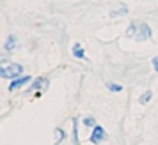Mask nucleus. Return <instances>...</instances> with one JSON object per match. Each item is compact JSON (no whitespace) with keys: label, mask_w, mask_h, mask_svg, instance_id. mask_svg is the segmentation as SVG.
Returning <instances> with one entry per match:
<instances>
[{"label":"nucleus","mask_w":158,"mask_h":145,"mask_svg":"<svg viewBox=\"0 0 158 145\" xmlns=\"http://www.w3.org/2000/svg\"><path fill=\"white\" fill-rule=\"evenodd\" d=\"M18 76H23V65L18 64V62H9V60L4 58V67H2V72H0V78L11 81Z\"/></svg>","instance_id":"obj_1"},{"label":"nucleus","mask_w":158,"mask_h":145,"mask_svg":"<svg viewBox=\"0 0 158 145\" xmlns=\"http://www.w3.org/2000/svg\"><path fill=\"white\" fill-rule=\"evenodd\" d=\"M46 87H48V78H46V76H37V78H34V80L29 83L27 92H29V94L41 96L44 90H46Z\"/></svg>","instance_id":"obj_2"},{"label":"nucleus","mask_w":158,"mask_h":145,"mask_svg":"<svg viewBox=\"0 0 158 145\" xmlns=\"http://www.w3.org/2000/svg\"><path fill=\"white\" fill-rule=\"evenodd\" d=\"M151 37H153V30H151L149 25L144 22H137V32L133 36V39L135 41H148Z\"/></svg>","instance_id":"obj_3"},{"label":"nucleus","mask_w":158,"mask_h":145,"mask_svg":"<svg viewBox=\"0 0 158 145\" xmlns=\"http://www.w3.org/2000/svg\"><path fill=\"white\" fill-rule=\"evenodd\" d=\"M103 140H107V131L103 126L96 124L93 129H91V136H89V142L91 143H101Z\"/></svg>","instance_id":"obj_4"},{"label":"nucleus","mask_w":158,"mask_h":145,"mask_svg":"<svg viewBox=\"0 0 158 145\" xmlns=\"http://www.w3.org/2000/svg\"><path fill=\"white\" fill-rule=\"evenodd\" d=\"M30 81H32V78H30L29 74H23V76H18V78H15V80L9 81V92H15V90H18V88L22 87H27Z\"/></svg>","instance_id":"obj_5"},{"label":"nucleus","mask_w":158,"mask_h":145,"mask_svg":"<svg viewBox=\"0 0 158 145\" xmlns=\"http://www.w3.org/2000/svg\"><path fill=\"white\" fill-rule=\"evenodd\" d=\"M71 53H73V57H75V58L85 60V62L89 60V58H87V53H85V48H84L80 43H75V44L71 46Z\"/></svg>","instance_id":"obj_6"},{"label":"nucleus","mask_w":158,"mask_h":145,"mask_svg":"<svg viewBox=\"0 0 158 145\" xmlns=\"http://www.w3.org/2000/svg\"><path fill=\"white\" fill-rule=\"evenodd\" d=\"M4 50L7 51V53H11V51L16 50V36H15V34H9V36H7L6 44H4Z\"/></svg>","instance_id":"obj_7"},{"label":"nucleus","mask_w":158,"mask_h":145,"mask_svg":"<svg viewBox=\"0 0 158 145\" xmlns=\"http://www.w3.org/2000/svg\"><path fill=\"white\" fill-rule=\"evenodd\" d=\"M73 122V145H80V138H78V119L77 117H73L71 119Z\"/></svg>","instance_id":"obj_8"},{"label":"nucleus","mask_w":158,"mask_h":145,"mask_svg":"<svg viewBox=\"0 0 158 145\" xmlns=\"http://www.w3.org/2000/svg\"><path fill=\"white\" fill-rule=\"evenodd\" d=\"M121 14H128V6H126V4H121L117 9L110 11V16H112V18H117V16H121Z\"/></svg>","instance_id":"obj_9"},{"label":"nucleus","mask_w":158,"mask_h":145,"mask_svg":"<svg viewBox=\"0 0 158 145\" xmlns=\"http://www.w3.org/2000/svg\"><path fill=\"white\" fill-rule=\"evenodd\" d=\"M151 99H153V92L151 90H146V92H142V94L139 96V103L140 104H148Z\"/></svg>","instance_id":"obj_10"},{"label":"nucleus","mask_w":158,"mask_h":145,"mask_svg":"<svg viewBox=\"0 0 158 145\" xmlns=\"http://www.w3.org/2000/svg\"><path fill=\"white\" fill-rule=\"evenodd\" d=\"M82 124H84L85 127H89V129H93L94 126H96V119H94V115H85L82 119Z\"/></svg>","instance_id":"obj_11"},{"label":"nucleus","mask_w":158,"mask_h":145,"mask_svg":"<svg viewBox=\"0 0 158 145\" xmlns=\"http://www.w3.org/2000/svg\"><path fill=\"white\" fill-rule=\"evenodd\" d=\"M66 140V133H64V129H60V127H57L55 129V143L53 145H60L62 142Z\"/></svg>","instance_id":"obj_12"},{"label":"nucleus","mask_w":158,"mask_h":145,"mask_svg":"<svg viewBox=\"0 0 158 145\" xmlns=\"http://www.w3.org/2000/svg\"><path fill=\"white\" fill-rule=\"evenodd\" d=\"M107 87L110 92H114V94H119V92H123V85L121 83H114V81H108Z\"/></svg>","instance_id":"obj_13"},{"label":"nucleus","mask_w":158,"mask_h":145,"mask_svg":"<svg viewBox=\"0 0 158 145\" xmlns=\"http://www.w3.org/2000/svg\"><path fill=\"white\" fill-rule=\"evenodd\" d=\"M137 32V22H131L128 25V29H126V37H130V39H133V36H135Z\"/></svg>","instance_id":"obj_14"},{"label":"nucleus","mask_w":158,"mask_h":145,"mask_svg":"<svg viewBox=\"0 0 158 145\" xmlns=\"http://www.w3.org/2000/svg\"><path fill=\"white\" fill-rule=\"evenodd\" d=\"M151 65H153V69H155V71L158 72V55H156V57L151 58Z\"/></svg>","instance_id":"obj_15"}]
</instances>
